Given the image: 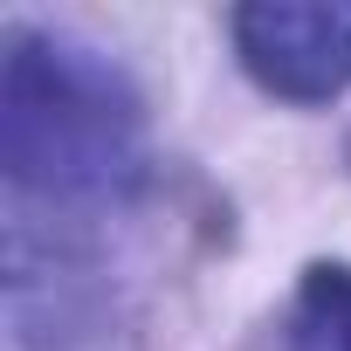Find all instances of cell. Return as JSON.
I'll use <instances>...</instances> for the list:
<instances>
[{"instance_id": "cell-1", "label": "cell", "mask_w": 351, "mask_h": 351, "mask_svg": "<svg viewBox=\"0 0 351 351\" xmlns=\"http://www.w3.org/2000/svg\"><path fill=\"white\" fill-rule=\"evenodd\" d=\"M0 158L28 193L97 200L138 172V97L90 49L8 28L0 69Z\"/></svg>"}, {"instance_id": "cell-2", "label": "cell", "mask_w": 351, "mask_h": 351, "mask_svg": "<svg viewBox=\"0 0 351 351\" xmlns=\"http://www.w3.org/2000/svg\"><path fill=\"white\" fill-rule=\"evenodd\" d=\"M241 69L282 104H330L351 90V0H248L234 8Z\"/></svg>"}, {"instance_id": "cell-3", "label": "cell", "mask_w": 351, "mask_h": 351, "mask_svg": "<svg viewBox=\"0 0 351 351\" xmlns=\"http://www.w3.org/2000/svg\"><path fill=\"white\" fill-rule=\"evenodd\" d=\"M289 351H351V269L344 262L303 269V289L289 310Z\"/></svg>"}]
</instances>
